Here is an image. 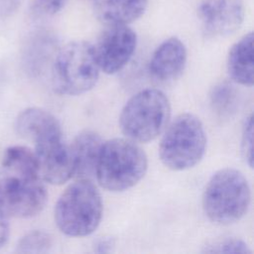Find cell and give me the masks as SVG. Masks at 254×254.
Returning a JSON list of instances; mask_svg holds the SVG:
<instances>
[{
    "label": "cell",
    "mask_w": 254,
    "mask_h": 254,
    "mask_svg": "<svg viewBox=\"0 0 254 254\" xmlns=\"http://www.w3.org/2000/svg\"><path fill=\"white\" fill-rule=\"evenodd\" d=\"M244 15L243 0H201L197 8L201 29L210 38L235 33L241 27Z\"/></svg>",
    "instance_id": "cell-10"
},
{
    "label": "cell",
    "mask_w": 254,
    "mask_h": 254,
    "mask_svg": "<svg viewBox=\"0 0 254 254\" xmlns=\"http://www.w3.org/2000/svg\"><path fill=\"white\" fill-rule=\"evenodd\" d=\"M103 141L101 137L92 130L79 132L69 147L73 175L77 179L91 180L95 177L96 166Z\"/></svg>",
    "instance_id": "cell-12"
},
{
    "label": "cell",
    "mask_w": 254,
    "mask_h": 254,
    "mask_svg": "<svg viewBox=\"0 0 254 254\" xmlns=\"http://www.w3.org/2000/svg\"><path fill=\"white\" fill-rule=\"evenodd\" d=\"M187 49L185 44L176 37L162 42L152 55L149 71L153 77L161 81L177 78L187 64Z\"/></svg>",
    "instance_id": "cell-11"
},
{
    "label": "cell",
    "mask_w": 254,
    "mask_h": 254,
    "mask_svg": "<svg viewBox=\"0 0 254 254\" xmlns=\"http://www.w3.org/2000/svg\"><path fill=\"white\" fill-rule=\"evenodd\" d=\"M2 167L8 174L40 177L35 152L26 146L8 147L2 157Z\"/></svg>",
    "instance_id": "cell-16"
},
{
    "label": "cell",
    "mask_w": 254,
    "mask_h": 254,
    "mask_svg": "<svg viewBox=\"0 0 254 254\" xmlns=\"http://www.w3.org/2000/svg\"><path fill=\"white\" fill-rule=\"evenodd\" d=\"M212 109L220 114L227 115L232 112L236 106L237 92L228 82H219L215 84L209 94Z\"/></svg>",
    "instance_id": "cell-17"
},
{
    "label": "cell",
    "mask_w": 254,
    "mask_h": 254,
    "mask_svg": "<svg viewBox=\"0 0 254 254\" xmlns=\"http://www.w3.org/2000/svg\"><path fill=\"white\" fill-rule=\"evenodd\" d=\"M241 151L247 165L253 167V116L246 118L241 137Z\"/></svg>",
    "instance_id": "cell-21"
},
{
    "label": "cell",
    "mask_w": 254,
    "mask_h": 254,
    "mask_svg": "<svg viewBox=\"0 0 254 254\" xmlns=\"http://www.w3.org/2000/svg\"><path fill=\"white\" fill-rule=\"evenodd\" d=\"M253 66V33L250 32L230 48L227 56V71L234 82L252 86L254 82Z\"/></svg>",
    "instance_id": "cell-15"
},
{
    "label": "cell",
    "mask_w": 254,
    "mask_h": 254,
    "mask_svg": "<svg viewBox=\"0 0 254 254\" xmlns=\"http://www.w3.org/2000/svg\"><path fill=\"white\" fill-rule=\"evenodd\" d=\"M34 143L41 179L51 185L67 182L73 175V166L69 147L63 139V132L47 135Z\"/></svg>",
    "instance_id": "cell-9"
},
{
    "label": "cell",
    "mask_w": 254,
    "mask_h": 254,
    "mask_svg": "<svg viewBox=\"0 0 254 254\" xmlns=\"http://www.w3.org/2000/svg\"><path fill=\"white\" fill-rule=\"evenodd\" d=\"M164 131L159 155L168 169L185 171L202 159L206 149V133L198 117L182 113Z\"/></svg>",
    "instance_id": "cell-6"
},
{
    "label": "cell",
    "mask_w": 254,
    "mask_h": 254,
    "mask_svg": "<svg viewBox=\"0 0 254 254\" xmlns=\"http://www.w3.org/2000/svg\"><path fill=\"white\" fill-rule=\"evenodd\" d=\"M101 195L91 180L78 179L60 195L55 222L65 235L83 237L98 227L102 217Z\"/></svg>",
    "instance_id": "cell-2"
},
{
    "label": "cell",
    "mask_w": 254,
    "mask_h": 254,
    "mask_svg": "<svg viewBox=\"0 0 254 254\" xmlns=\"http://www.w3.org/2000/svg\"><path fill=\"white\" fill-rule=\"evenodd\" d=\"M16 133L27 140H37L62 131L59 120L49 111L39 107H29L22 110L15 120Z\"/></svg>",
    "instance_id": "cell-14"
},
{
    "label": "cell",
    "mask_w": 254,
    "mask_h": 254,
    "mask_svg": "<svg viewBox=\"0 0 254 254\" xmlns=\"http://www.w3.org/2000/svg\"><path fill=\"white\" fill-rule=\"evenodd\" d=\"M95 17L105 26L128 25L146 12L149 0H91Z\"/></svg>",
    "instance_id": "cell-13"
},
{
    "label": "cell",
    "mask_w": 254,
    "mask_h": 254,
    "mask_svg": "<svg viewBox=\"0 0 254 254\" xmlns=\"http://www.w3.org/2000/svg\"><path fill=\"white\" fill-rule=\"evenodd\" d=\"M137 35L128 25L106 26L93 46L100 70L113 74L121 70L132 58Z\"/></svg>",
    "instance_id": "cell-8"
},
{
    "label": "cell",
    "mask_w": 254,
    "mask_h": 254,
    "mask_svg": "<svg viewBox=\"0 0 254 254\" xmlns=\"http://www.w3.org/2000/svg\"><path fill=\"white\" fill-rule=\"evenodd\" d=\"M171 104L166 94L146 88L134 94L124 105L119 116L123 134L134 142L146 143L156 139L167 127Z\"/></svg>",
    "instance_id": "cell-5"
},
{
    "label": "cell",
    "mask_w": 254,
    "mask_h": 254,
    "mask_svg": "<svg viewBox=\"0 0 254 254\" xmlns=\"http://www.w3.org/2000/svg\"><path fill=\"white\" fill-rule=\"evenodd\" d=\"M251 191L244 175L232 168L217 171L208 181L202 195V208L209 220L230 224L248 210Z\"/></svg>",
    "instance_id": "cell-3"
},
{
    "label": "cell",
    "mask_w": 254,
    "mask_h": 254,
    "mask_svg": "<svg viewBox=\"0 0 254 254\" xmlns=\"http://www.w3.org/2000/svg\"><path fill=\"white\" fill-rule=\"evenodd\" d=\"M147 168V156L136 142L114 138L101 146L95 178L109 191H124L142 180Z\"/></svg>",
    "instance_id": "cell-1"
},
{
    "label": "cell",
    "mask_w": 254,
    "mask_h": 254,
    "mask_svg": "<svg viewBox=\"0 0 254 254\" xmlns=\"http://www.w3.org/2000/svg\"><path fill=\"white\" fill-rule=\"evenodd\" d=\"M37 176L8 174L0 179V248L10 237V218H31L45 207L48 193Z\"/></svg>",
    "instance_id": "cell-7"
},
{
    "label": "cell",
    "mask_w": 254,
    "mask_h": 254,
    "mask_svg": "<svg viewBox=\"0 0 254 254\" xmlns=\"http://www.w3.org/2000/svg\"><path fill=\"white\" fill-rule=\"evenodd\" d=\"M68 0H32L31 12L36 17H52L61 12Z\"/></svg>",
    "instance_id": "cell-20"
},
{
    "label": "cell",
    "mask_w": 254,
    "mask_h": 254,
    "mask_svg": "<svg viewBox=\"0 0 254 254\" xmlns=\"http://www.w3.org/2000/svg\"><path fill=\"white\" fill-rule=\"evenodd\" d=\"M205 253H233V254H249L251 249L241 239L238 238H222L210 242L204 246Z\"/></svg>",
    "instance_id": "cell-19"
},
{
    "label": "cell",
    "mask_w": 254,
    "mask_h": 254,
    "mask_svg": "<svg viewBox=\"0 0 254 254\" xmlns=\"http://www.w3.org/2000/svg\"><path fill=\"white\" fill-rule=\"evenodd\" d=\"M53 247L52 236L43 230H33L25 234L16 245L17 253H47Z\"/></svg>",
    "instance_id": "cell-18"
},
{
    "label": "cell",
    "mask_w": 254,
    "mask_h": 254,
    "mask_svg": "<svg viewBox=\"0 0 254 254\" xmlns=\"http://www.w3.org/2000/svg\"><path fill=\"white\" fill-rule=\"evenodd\" d=\"M99 70L93 45L84 41L70 42L55 57L52 65L53 88L62 95L83 94L96 84Z\"/></svg>",
    "instance_id": "cell-4"
},
{
    "label": "cell",
    "mask_w": 254,
    "mask_h": 254,
    "mask_svg": "<svg viewBox=\"0 0 254 254\" xmlns=\"http://www.w3.org/2000/svg\"><path fill=\"white\" fill-rule=\"evenodd\" d=\"M114 245V240L111 237H101L95 241L93 248L97 253H109L112 251Z\"/></svg>",
    "instance_id": "cell-22"
}]
</instances>
